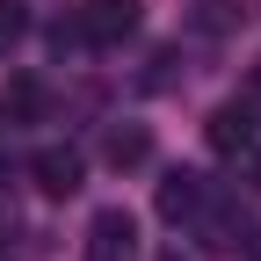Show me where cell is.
<instances>
[{
  "label": "cell",
  "instance_id": "1",
  "mask_svg": "<svg viewBox=\"0 0 261 261\" xmlns=\"http://www.w3.org/2000/svg\"><path fill=\"white\" fill-rule=\"evenodd\" d=\"M73 22H80V44L116 51L123 37H138V0H80Z\"/></svg>",
  "mask_w": 261,
  "mask_h": 261
},
{
  "label": "cell",
  "instance_id": "10",
  "mask_svg": "<svg viewBox=\"0 0 261 261\" xmlns=\"http://www.w3.org/2000/svg\"><path fill=\"white\" fill-rule=\"evenodd\" d=\"M160 261H181V254H160Z\"/></svg>",
  "mask_w": 261,
  "mask_h": 261
},
{
  "label": "cell",
  "instance_id": "6",
  "mask_svg": "<svg viewBox=\"0 0 261 261\" xmlns=\"http://www.w3.org/2000/svg\"><path fill=\"white\" fill-rule=\"evenodd\" d=\"M203 138H211V152H247V145H254V116H247L240 102H225V109H211Z\"/></svg>",
  "mask_w": 261,
  "mask_h": 261
},
{
  "label": "cell",
  "instance_id": "3",
  "mask_svg": "<svg viewBox=\"0 0 261 261\" xmlns=\"http://www.w3.org/2000/svg\"><path fill=\"white\" fill-rule=\"evenodd\" d=\"M189 225L203 232V247H211V254H232V247H247V240H254L247 211H240V203H225V196H203V211H196Z\"/></svg>",
  "mask_w": 261,
  "mask_h": 261
},
{
  "label": "cell",
  "instance_id": "4",
  "mask_svg": "<svg viewBox=\"0 0 261 261\" xmlns=\"http://www.w3.org/2000/svg\"><path fill=\"white\" fill-rule=\"evenodd\" d=\"M203 174H196V167H167V174H160V189H152V211L160 218H167V225H189L196 211H203Z\"/></svg>",
  "mask_w": 261,
  "mask_h": 261
},
{
  "label": "cell",
  "instance_id": "5",
  "mask_svg": "<svg viewBox=\"0 0 261 261\" xmlns=\"http://www.w3.org/2000/svg\"><path fill=\"white\" fill-rule=\"evenodd\" d=\"M29 174H37V189H44V196H73V189L87 181V160H80L73 145H44L37 160H29Z\"/></svg>",
  "mask_w": 261,
  "mask_h": 261
},
{
  "label": "cell",
  "instance_id": "9",
  "mask_svg": "<svg viewBox=\"0 0 261 261\" xmlns=\"http://www.w3.org/2000/svg\"><path fill=\"white\" fill-rule=\"evenodd\" d=\"M247 181H254V189H261V152H254V167H247Z\"/></svg>",
  "mask_w": 261,
  "mask_h": 261
},
{
  "label": "cell",
  "instance_id": "8",
  "mask_svg": "<svg viewBox=\"0 0 261 261\" xmlns=\"http://www.w3.org/2000/svg\"><path fill=\"white\" fill-rule=\"evenodd\" d=\"M22 37V8H15V0H0V51H8Z\"/></svg>",
  "mask_w": 261,
  "mask_h": 261
},
{
  "label": "cell",
  "instance_id": "7",
  "mask_svg": "<svg viewBox=\"0 0 261 261\" xmlns=\"http://www.w3.org/2000/svg\"><path fill=\"white\" fill-rule=\"evenodd\" d=\"M102 160H109L116 174L145 167V160H152V130H145V123H116V130H109V145H102Z\"/></svg>",
  "mask_w": 261,
  "mask_h": 261
},
{
  "label": "cell",
  "instance_id": "2",
  "mask_svg": "<svg viewBox=\"0 0 261 261\" xmlns=\"http://www.w3.org/2000/svg\"><path fill=\"white\" fill-rule=\"evenodd\" d=\"M87 261H138V218L123 203L87 218Z\"/></svg>",
  "mask_w": 261,
  "mask_h": 261
}]
</instances>
